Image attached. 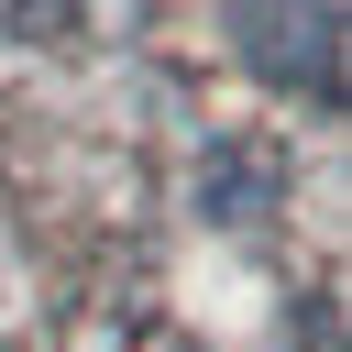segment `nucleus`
<instances>
[{
    "instance_id": "f03ea898",
    "label": "nucleus",
    "mask_w": 352,
    "mask_h": 352,
    "mask_svg": "<svg viewBox=\"0 0 352 352\" xmlns=\"http://www.w3.org/2000/svg\"><path fill=\"white\" fill-rule=\"evenodd\" d=\"M77 22V0H0V55H33Z\"/></svg>"
},
{
    "instance_id": "f257e3e1",
    "label": "nucleus",
    "mask_w": 352,
    "mask_h": 352,
    "mask_svg": "<svg viewBox=\"0 0 352 352\" xmlns=\"http://www.w3.org/2000/svg\"><path fill=\"white\" fill-rule=\"evenodd\" d=\"M275 187H286V176H275L264 143H209V154H198V220H209V231H253V220L275 209Z\"/></svg>"
}]
</instances>
